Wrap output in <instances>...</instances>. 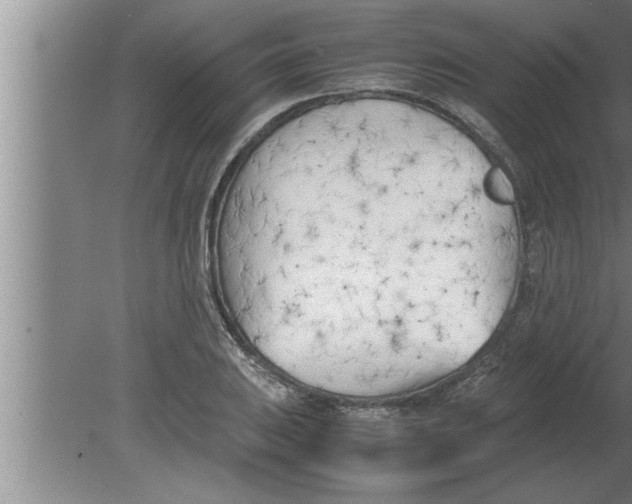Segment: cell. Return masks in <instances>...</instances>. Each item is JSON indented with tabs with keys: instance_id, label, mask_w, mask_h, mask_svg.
<instances>
[{
	"instance_id": "obj_1",
	"label": "cell",
	"mask_w": 632,
	"mask_h": 504,
	"mask_svg": "<svg viewBox=\"0 0 632 504\" xmlns=\"http://www.w3.org/2000/svg\"><path fill=\"white\" fill-rule=\"evenodd\" d=\"M388 99L283 120L235 169L216 228L226 309L293 380L388 396L472 357L510 293L519 241L491 167Z\"/></svg>"
}]
</instances>
